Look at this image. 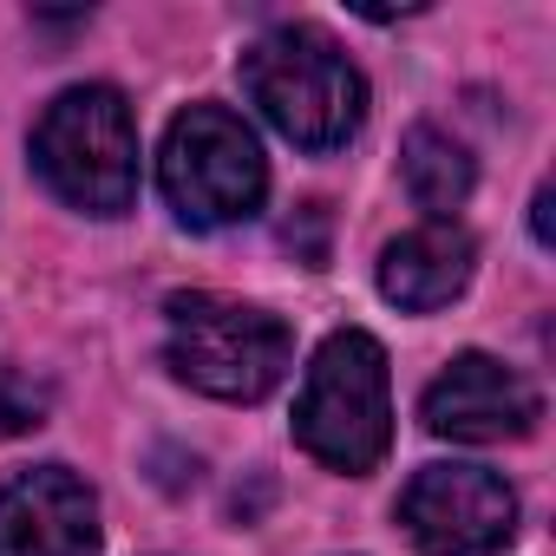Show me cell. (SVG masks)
Returning <instances> with one entry per match:
<instances>
[{"mask_svg": "<svg viewBox=\"0 0 556 556\" xmlns=\"http://www.w3.org/2000/svg\"><path fill=\"white\" fill-rule=\"evenodd\" d=\"M242 92L302 151H341L367 118V79L321 27H275L242 53Z\"/></svg>", "mask_w": 556, "mask_h": 556, "instance_id": "1", "label": "cell"}, {"mask_svg": "<svg viewBox=\"0 0 556 556\" xmlns=\"http://www.w3.org/2000/svg\"><path fill=\"white\" fill-rule=\"evenodd\" d=\"M295 439L328 471H374L393 445V380L387 348L361 328H341L315 348L302 400H295Z\"/></svg>", "mask_w": 556, "mask_h": 556, "instance_id": "2", "label": "cell"}, {"mask_svg": "<svg viewBox=\"0 0 556 556\" xmlns=\"http://www.w3.org/2000/svg\"><path fill=\"white\" fill-rule=\"evenodd\" d=\"M34 170L86 216H125L138 203V118L112 86L60 92L34 125Z\"/></svg>", "mask_w": 556, "mask_h": 556, "instance_id": "3", "label": "cell"}, {"mask_svg": "<svg viewBox=\"0 0 556 556\" xmlns=\"http://www.w3.org/2000/svg\"><path fill=\"white\" fill-rule=\"evenodd\" d=\"M164 315H170L164 361H170V374L184 387H197L210 400H236V406H249V400L282 387L295 341L268 308L197 289V295H170Z\"/></svg>", "mask_w": 556, "mask_h": 556, "instance_id": "4", "label": "cell"}, {"mask_svg": "<svg viewBox=\"0 0 556 556\" xmlns=\"http://www.w3.org/2000/svg\"><path fill=\"white\" fill-rule=\"evenodd\" d=\"M157 184L177 223L190 229H223L262 210L268 197V164L255 131L229 105H190L170 118L164 151H157Z\"/></svg>", "mask_w": 556, "mask_h": 556, "instance_id": "5", "label": "cell"}, {"mask_svg": "<svg viewBox=\"0 0 556 556\" xmlns=\"http://www.w3.org/2000/svg\"><path fill=\"white\" fill-rule=\"evenodd\" d=\"M419 556H497L517 536V491L491 465H426L400 497Z\"/></svg>", "mask_w": 556, "mask_h": 556, "instance_id": "6", "label": "cell"}, {"mask_svg": "<svg viewBox=\"0 0 556 556\" xmlns=\"http://www.w3.org/2000/svg\"><path fill=\"white\" fill-rule=\"evenodd\" d=\"M419 419H426V432L458 439V445H504V439L536 432L543 400H536V387H530L517 367H504V361H491V354H458V361L426 387Z\"/></svg>", "mask_w": 556, "mask_h": 556, "instance_id": "7", "label": "cell"}, {"mask_svg": "<svg viewBox=\"0 0 556 556\" xmlns=\"http://www.w3.org/2000/svg\"><path fill=\"white\" fill-rule=\"evenodd\" d=\"M0 556H99V497L66 465H34L0 491Z\"/></svg>", "mask_w": 556, "mask_h": 556, "instance_id": "8", "label": "cell"}, {"mask_svg": "<svg viewBox=\"0 0 556 556\" xmlns=\"http://www.w3.org/2000/svg\"><path fill=\"white\" fill-rule=\"evenodd\" d=\"M471 262H478V249H471V236L458 223H419L400 242H387V255H380V295L393 308H406V315H432V308H445V302L465 295Z\"/></svg>", "mask_w": 556, "mask_h": 556, "instance_id": "9", "label": "cell"}, {"mask_svg": "<svg viewBox=\"0 0 556 556\" xmlns=\"http://www.w3.org/2000/svg\"><path fill=\"white\" fill-rule=\"evenodd\" d=\"M400 170H406L413 203L432 210V223H452V210H465V197H471V184H478L471 151H465L452 131H439V125H413V131H406Z\"/></svg>", "mask_w": 556, "mask_h": 556, "instance_id": "10", "label": "cell"}, {"mask_svg": "<svg viewBox=\"0 0 556 556\" xmlns=\"http://www.w3.org/2000/svg\"><path fill=\"white\" fill-rule=\"evenodd\" d=\"M40 419H47V387H40L27 367L0 361V439H21V432H34Z\"/></svg>", "mask_w": 556, "mask_h": 556, "instance_id": "11", "label": "cell"}, {"mask_svg": "<svg viewBox=\"0 0 556 556\" xmlns=\"http://www.w3.org/2000/svg\"><path fill=\"white\" fill-rule=\"evenodd\" d=\"M530 229H536V242H549V190H536V203H530Z\"/></svg>", "mask_w": 556, "mask_h": 556, "instance_id": "12", "label": "cell"}]
</instances>
